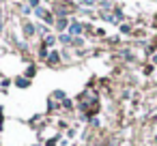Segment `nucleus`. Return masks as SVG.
<instances>
[{
  "instance_id": "obj_1",
  "label": "nucleus",
  "mask_w": 157,
  "mask_h": 146,
  "mask_svg": "<svg viewBox=\"0 0 157 146\" xmlns=\"http://www.w3.org/2000/svg\"><path fill=\"white\" fill-rule=\"evenodd\" d=\"M60 41H63V43H71V37H69V35H60Z\"/></svg>"
},
{
  "instance_id": "obj_2",
  "label": "nucleus",
  "mask_w": 157,
  "mask_h": 146,
  "mask_svg": "<svg viewBox=\"0 0 157 146\" xmlns=\"http://www.w3.org/2000/svg\"><path fill=\"white\" fill-rule=\"evenodd\" d=\"M80 30H82L80 24H73V26H71V32H80Z\"/></svg>"
},
{
  "instance_id": "obj_3",
  "label": "nucleus",
  "mask_w": 157,
  "mask_h": 146,
  "mask_svg": "<svg viewBox=\"0 0 157 146\" xmlns=\"http://www.w3.org/2000/svg\"><path fill=\"white\" fill-rule=\"evenodd\" d=\"M58 60V56H56V52H52V56H50V62H56Z\"/></svg>"
},
{
  "instance_id": "obj_4",
  "label": "nucleus",
  "mask_w": 157,
  "mask_h": 146,
  "mask_svg": "<svg viewBox=\"0 0 157 146\" xmlns=\"http://www.w3.org/2000/svg\"><path fill=\"white\" fill-rule=\"evenodd\" d=\"M84 5H95V0H82Z\"/></svg>"
}]
</instances>
